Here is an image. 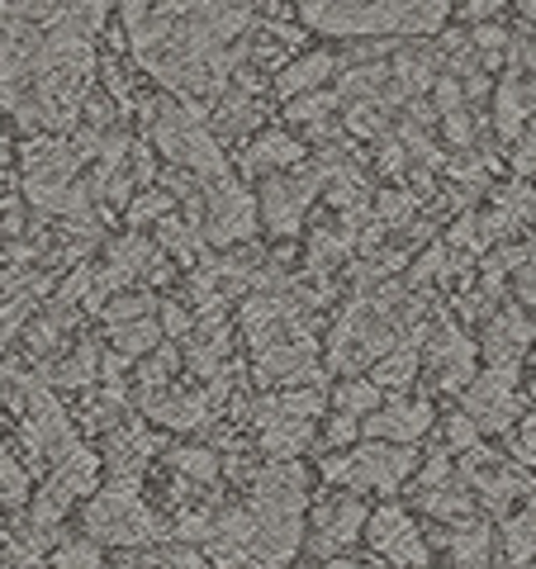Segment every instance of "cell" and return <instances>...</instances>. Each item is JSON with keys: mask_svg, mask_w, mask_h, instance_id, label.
I'll list each match as a JSON object with an SVG mask.
<instances>
[{"mask_svg": "<svg viewBox=\"0 0 536 569\" xmlns=\"http://www.w3.org/2000/svg\"><path fill=\"white\" fill-rule=\"evenodd\" d=\"M252 20L247 0H123V29L138 67L181 100L224 96Z\"/></svg>", "mask_w": 536, "mask_h": 569, "instance_id": "obj_1", "label": "cell"}, {"mask_svg": "<svg viewBox=\"0 0 536 569\" xmlns=\"http://www.w3.org/2000/svg\"><path fill=\"white\" fill-rule=\"evenodd\" d=\"M299 14L337 39H380V33H437L451 0H304Z\"/></svg>", "mask_w": 536, "mask_h": 569, "instance_id": "obj_2", "label": "cell"}, {"mask_svg": "<svg viewBox=\"0 0 536 569\" xmlns=\"http://www.w3.org/2000/svg\"><path fill=\"white\" fill-rule=\"evenodd\" d=\"M418 470V456L395 441H366L347 456H328L324 475L332 485H351V489H370V493H395L404 485V475Z\"/></svg>", "mask_w": 536, "mask_h": 569, "instance_id": "obj_3", "label": "cell"}, {"mask_svg": "<svg viewBox=\"0 0 536 569\" xmlns=\"http://www.w3.org/2000/svg\"><path fill=\"white\" fill-rule=\"evenodd\" d=\"M86 531H91L96 541H115V546H142L157 537V518L138 498V475H119L115 485L96 498L91 512H86Z\"/></svg>", "mask_w": 536, "mask_h": 569, "instance_id": "obj_4", "label": "cell"}, {"mask_svg": "<svg viewBox=\"0 0 536 569\" xmlns=\"http://www.w3.org/2000/svg\"><path fill=\"white\" fill-rule=\"evenodd\" d=\"M71 171H77V152L58 138H39L24 148V194L48 213H67L71 209Z\"/></svg>", "mask_w": 536, "mask_h": 569, "instance_id": "obj_5", "label": "cell"}, {"mask_svg": "<svg viewBox=\"0 0 536 569\" xmlns=\"http://www.w3.org/2000/svg\"><path fill=\"white\" fill-rule=\"evenodd\" d=\"M318 395H280V399H266L261 403V451L276 456V460H290L295 451H304V441L314 432V418H318Z\"/></svg>", "mask_w": 536, "mask_h": 569, "instance_id": "obj_6", "label": "cell"}, {"mask_svg": "<svg viewBox=\"0 0 536 569\" xmlns=\"http://www.w3.org/2000/svg\"><path fill=\"white\" fill-rule=\"evenodd\" d=\"M152 138H157V148H162L176 167L214 176V181L224 176V152L214 148V138L205 129H195L190 114L176 110V104H162V114H157V123H152Z\"/></svg>", "mask_w": 536, "mask_h": 569, "instance_id": "obj_7", "label": "cell"}, {"mask_svg": "<svg viewBox=\"0 0 536 569\" xmlns=\"http://www.w3.org/2000/svg\"><path fill=\"white\" fill-rule=\"evenodd\" d=\"M366 541H370L375 556L389 560V565H399V569H423V560H427L423 531H418V522L408 518L404 508L370 512V518H366Z\"/></svg>", "mask_w": 536, "mask_h": 569, "instance_id": "obj_8", "label": "cell"}, {"mask_svg": "<svg viewBox=\"0 0 536 569\" xmlns=\"http://www.w3.org/2000/svg\"><path fill=\"white\" fill-rule=\"evenodd\" d=\"M252 233H257V204H252V194L219 176L214 190H209V238L214 242H242V238H252Z\"/></svg>", "mask_w": 536, "mask_h": 569, "instance_id": "obj_9", "label": "cell"}, {"mask_svg": "<svg viewBox=\"0 0 536 569\" xmlns=\"http://www.w3.org/2000/svg\"><path fill=\"white\" fill-rule=\"evenodd\" d=\"M314 186H318V176H271L261 190V209H266V228L271 233H295V228L304 223V204L314 200Z\"/></svg>", "mask_w": 536, "mask_h": 569, "instance_id": "obj_10", "label": "cell"}, {"mask_svg": "<svg viewBox=\"0 0 536 569\" xmlns=\"http://www.w3.org/2000/svg\"><path fill=\"white\" fill-rule=\"evenodd\" d=\"M427 427H433V408H427V399H395V403L375 408L370 418H361V437L408 447V441H418Z\"/></svg>", "mask_w": 536, "mask_h": 569, "instance_id": "obj_11", "label": "cell"}, {"mask_svg": "<svg viewBox=\"0 0 536 569\" xmlns=\"http://www.w3.org/2000/svg\"><path fill=\"white\" fill-rule=\"evenodd\" d=\"M466 413L479 432H504L517 413V399H513V376H498L489 370L485 380L466 385Z\"/></svg>", "mask_w": 536, "mask_h": 569, "instance_id": "obj_12", "label": "cell"}, {"mask_svg": "<svg viewBox=\"0 0 536 569\" xmlns=\"http://www.w3.org/2000/svg\"><path fill=\"white\" fill-rule=\"evenodd\" d=\"M366 527V508L356 498H332L314 512V556H337Z\"/></svg>", "mask_w": 536, "mask_h": 569, "instance_id": "obj_13", "label": "cell"}, {"mask_svg": "<svg viewBox=\"0 0 536 569\" xmlns=\"http://www.w3.org/2000/svg\"><path fill=\"white\" fill-rule=\"evenodd\" d=\"M332 77V52H299V58H290L280 67V77H276V91L285 100H295V96H309L318 81H328Z\"/></svg>", "mask_w": 536, "mask_h": 569, "instance_id": "obj_14", "label": "cell"}, {"mask_svg": "<svg viewBox=\"0 0 536 569\" xmlns=\"http://www.w3.org/2000/svg\"><path fill=\"white\" fill-rule=\"evenodd\" d=\"M148 413L157 418V422H167V427H200L205 422V413H209V403L200 399V395H148Z\"/></svg>", "mask_w": 536, "mask_h": 569, "instance_id": "obj_15", "label": "cell"}, {"mask_svg": "<svg viewBox=\"0 0 536 569\" xmlns=\"http://www.w3.org/2000/svg\"><path fill=\"white\" fill-rule=\"evenodd\" d=\"M304 162V148H299V142L295 138H285V133H261L257 138V148L252 152H247V167H252V171H295Z\"/></svg>", "mask_w": 536, "mask_h": 569, "instance_id": "obj_16", "label": "cell"}, {"mask_svg": "<svg viewBox=\"0 0 536 569\" xmlns=\"http://www.w3.org/2000/svg\"><path fill=\"white\" fill-rule=\"evenodd\" d=\"M536 110V91L527 96L523 81H508L504 96H498V129H504V138H517V129H523V119H532Z\"/></svg>", "mask_w": 536, "mask_h": 569, "instance_id": "obj_17", "label": "cell"}, {"mask_svg": "<svg viewBox=\"0 0 536 569\" xmlns=\"http://www.w3.org/2000/svg\"><path fill=\"white\" fill-rule=\"evenodd\" d=\"M110 337L123 356H148L157 342H162V328H157L152 313H148V318H133V323H110Z\"/></svg>", "mask_w": 536, "mask_h": 569, "instance_id": "obj_18", "label": "cell"}, {"mask_svg": "<svg viewBox=\"0 0 536 569\" xmlns=\"http://www.w3.org/2000/svg\"><path fill=\"white\" fill-rule=\"evenodd\" d=\"M337 408L347 418H370L380 408V385L375 380H343L337 385Z\"/></svg>", "mask_w": 536, "mask_h": 569, "instance_id": "obj_19", "label": "cell"}, {"mask_svg": "<svg viewBox=\"0 0 536 569\" xmlns=\"http://www.w3.org/2000/svg\"><path fill=\"white\" fill-rule=\"evenodd\" d=\"M52 569H105L96 541H62L52 550Z\"/></svg>", "mask_w": 536, "mask_h": 569, "instance_id": "obj_20", "label": "cell"}, {"mask_svg": "<svg viewBox=\"0 0 536 569\" xmlns=\"http://www.w3.org/2000/svg\"><path fill=\"white\" fill-rule=\"evenodd\" d=\"M52 380H62V385H91L96 380V351L91 347H77L67 356V366L52 370Z\"/></svg>", "mask_w": 536, "mask_h": 569, "instance_id": "obj_21", "label": "cell"}, {"mask_svg": "<svg viewBox=\"0 0 536 569\" xmlns=\"http://www.w3.org/2000/svg\"><path fill=\"white\" fill-rule=\"evenodd\" d=\"M337 104V96H318V91H309V96H295L290 100V119L295 123H324V114Z\"/></svg>", "mask_w": 536, "mask_h": 569, "instance_id": "obj_22", "label": "cell"}, {"mask_svg": "<svg viewBox=\"0 0 536 569\" xmlns=\"http://www.w3.org/2000/svg\"><path fill=\"white\" fill-rule=\"evenodd\" d=\"M24 493H29V479L20 470V460L0 456V498H6V503H24Z\"/></svg>", "mask_w": 536, "mask_h": 569, "instance_id": "obj_23", "label": "cell"}, {"mask_svg": "<svg viewBox=\"0 0 536 569\" xmlns=\"http://www.w3.org/2000/svg\"><path fill=\"white\" fill-rule=\"evenodd\" d=\"M171 213V194H162V190H152V194H138L133 200V223L142 228V223H162Z\"/></svg>", "mask_w": 536, "mask_h": 569, "instance_id": "obj_24", "label": "cell"}, {"mask_svg": "<svg viewBox=\"0 0 536 569\" xmlns=\"http://www.w3.org/2000/svg\"><path fill=\"white\" fill-rule=\"evenodd\" d=\"M446 451H470L475 447V437H479V427L470 422V413H460V418H446Z\"/></svg>", "mask_w": 536, "mask_h": 569, "instance_id": "obj_25", "label": "cell"}, {"mask_svg": "<svg viewBox=\"0 0 536 569\" xmlns=\"http://www.w3.org/2000/svg\"><path fill=\"white\" fill-rule=\"evenodd\" d=\"M508 556L513 560H527L532 556V546H536V518H517L513 527H508Z\"/></svg>", "mask_w": 536, "mask_h": 569, "instance_id": "obj_26", "label": "cell"}, {"mask_svg": "<svg viewBox=\"0 0 536 569\" xmlns=\"http://www.w3.org/2000/svg\"><path fill=\"white\" fill-rule=\"evenodd\" d=\"M152 313V299L138 295V299H119V305H105V318L110 323H133V318H148Z\"/></svg>", "mask_w": 536, "mask_h": 569, "instance_id": "obj_27", "label": "cell"}, {"mask_svg": "<svg viewBox=\"0 0 536 569\" xmlns=\"http://www.w3.org/2000/svg\"><path fill=\"white\" fill-rule=\"evenodd\" d=\"M176 466H181L186 475H195V479H214V456L209 451H176Z\"/></svg>", "mask_w": 536, "mask_h": 569, "instance_id": "obj_28", "label": "cell"}, {"mask_svg": "<svg viewBox=\"0 0 536 569\" xmlns=\"http://www.w3.org/2000/svg\"><path fill=\"white\" fill-rule=\"evenodd\" d=\"M475 43L485 48V52H494L489 62H498V58H504V48H508V33L498 29V24H479V29H475Z\"/></svg>", "mask_w": 536, "mask_h": 569, "instance_id": "obj_29", "label": "cell"}, {"mask_svg": "<svg viewBox=\"0 0 536 569\" xmlns=\"http://www.w3.org/2000/svg\"><path fill=\"white\" fill-rule=\"evenodd\" d=\"M418 485H423V489H441V485H451V460L437 456L433 466H427V470L418 475Z\"/></svg>", "mask_w": 536, "mask_h": 569, "instance_id": "obj_30", "label": "cell"}, {"mask_svg": "<svg viewBox=\"0 0 536 569\" xmlns=\"http://www.w3.org/2000/svg\"><path fill=\"white\" fill-rule=\"evenodd\" d=\"M162 318H167L162 328H167L171 337H186V332H195V318H190L181 305H167V309H162Z\"/></svg>", "mask_w": 536, "mask_h": 569, "instance_id": "obj_31", "label": "cell"}, {"mask_svg": "<svg viewBox=\"0 0 536 569\" xmlns=\"http://www.w3.org/2000/svg\"><path fill=\"white\" fill-rule=\"evenodd\" d=\"M513 167H517V171H532V167H536V119H527V138H523V148H517Z\"/></svg>", "mask_w": 536, "mask_h": 569, "instance_id": "obj_32", "label": "cell"}, {"mask_svg": "<svg viewBox=\"0 0 536 569\" xmlns=\"http://www.w3.org/2000/svg\"><path fill=\"white\" fill-rule=\"evenodd\" d=\"M437 110H441V114L460 110V81H451V77H441V81H437Z\"/></svg>", "mask_w": 536, "mask_h": 569, "instance_id": "obj_33", "label": "cell"}, {"mask_svg": "<svg viewBox=\"0 0 536 569\" xmlns=\"http://www.w3.org/2000/svg\"><path fill=\"white\" fill-rule=\"evenodd\" d=\"M356 427H361L356 418L337 413V418H332V427H328V441H332V447H347V441H356Z\"/></svg>", "mask_w": 536, "mask_h": 569, "instance_id": "obj_34", "label": "cell"}, {"mask_svg": "<svg viewBox=\"0 0 536 569\" xmlns=\"http://www.w3.org/2000/svg\"><path fill=\"white\" fill-rule=\"evenodd\" d=\"M408 213V194H385L380 200V219H389V223H399Z\"/></svg>", "mask_w": 536, "mask_h": 569, "instance_id": "obj_35", "label": "cell"}, {"mask_svg": "<svg viewBox=\"0 0 536 569\" xmlns=\"http://www.w3.org/2000/svg\"><path fill=\"white\" fill-rule=\"evenodd\" d=\"M517 295H523L527 305H536V271H523V276H517Z\"/></svg>", "mask_w": 536, "mask_h": 569, "instance_id": "obj_36", "label": "cell"}, {"mask_svg": "<svg viewBox=\"0 0 536 569\" xmlns=\"http://www.w3.org/2000/svg\"><path fill=\"white\" fill-rule=\"evenodd\" d=\"M517 10L527 14V24H536V0H517Z\"/></svg>", "mask_w": 536, "mask_h": 569, "instance_id": "obj_37", "label": "cell"}, {"mask_svg": "<svg viewBox=\"0 0 536 569\" xmlns=\"http://www.w3.org/2000/svg\"><path fill=\"white\" fill-rule=\"evenodd\" d=\"M0 162H6V157H0ZM0 186H6V167H0Z\"/></svg>", "mask_w": 536, "mask_h": 569, "instance_id": "obj_38", "label": "cell"}, {"mask_svg": "<svg viewBox=\"0 0 536 569\" xmlns=\"http://www.w3.org/2000/svg\"><path fill=\"white\" fill-rule=\"evenodd\" d=\"M295 6H304V0H295Z\"/></svg>", "mask_w": 536, "mask_h": 569, "instance_id": "obj_39", "label": "cell"}]
</instances>
